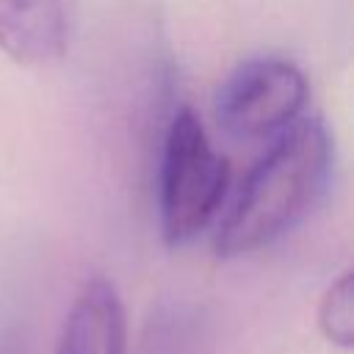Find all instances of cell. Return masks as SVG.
I'll return each instance as SVG.
<instances>
[{
    "label": "cell",
    "instance_id": "6da1fadb",
    "mask_svg": "<svg viewBox=\"0 0 354 354\" xmlns=\"http://www.w3.org/2000/svg\"><path fill=\"white\" fill-rule=\"evenodd\" d=\"M332 141L318 116L293 119L243 180L213 249L218 257L252 254L293 230L324 194Z\"/></svg>",
    "mask_w": 354,
    "mask_h": 354
},
{
    "label": "cell",
    "instance_id": "7a4b0ae2",
    "mask_svg": "<svg viewBox=\"0 0 354 354\" xmlns=\"http://www.w3.org/2000/svg\"><path fill=\"white\" fill-rule=\"evenodd\" d=\"M227 177L230 166L213 149L199 116L191 108H180L166 127L158 177L160 232L169 246L188 243L210 224Z\"/></svg>",
    "mask_w": 354,
    "mask_h": 354
},
{
    "label": "cell",
    "instance_id": "3957f363",
    "mask_svg": "<svg viewBox=\"0 0 354 354\" xmlns=\"http://www.w3.org/2000/svg\"><path fill=\"white\" fill-rule=\"evenodd\" d=\"M307 102L304 75L285 58L241 64L216 94V119L235 138H266L299 119Z\"/></svg>",
    "mask_w": 354,
    "mask_h": 354
},
{
    "label": "cell",
    "instance_id": "277c9868",
    "mask_svg": "<svg viewBox=\"0 0 354 354\" xmlns=\"http://www.w3.org/2000/svg\"><path fill=\"white\" fill-rule=\"evenodd\" d=\"M55 354H127L124 304L102 274L86 277L75 293Z\"/></svg>",
    "mask_w": 354,
    "mask_h": 354
},
{
    "label": "cell",
    "instance_id": "5b68a950",
    "mask_svg": "<svg viewBox=\"0 0 354 354\" xmlns=\"http://www.w3.org/2000/svg\"><path fill=\"white\" fill-rule=\"evenodd\" d=\"M0 50L22 66H44L66 50L61 0H0Z\"/></svg>",
    "mask_w": 354,
    "mask_h": 354
},
{
    "label": "cell",
    "instance_id": "8992f818",
    "mask_svg": "<svg viewBox=\"0 0 354 354\" xmlns=\"http://www.w3.org/2000/svg\"><path fill=\"white\" fill-rule=\"evenodd\" d=\"M318 326L335 346L348 348L354 343V279L351 271L340 274L318 304Z\"/></svg>",
    "mask_w": 354,
    "mask_h": 354
}]
</instances>
